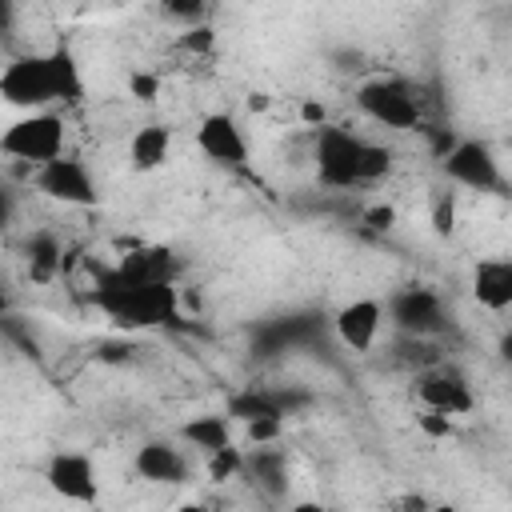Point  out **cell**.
I'll return each instance as SVG.
<instances>
[{
	"label": "cell",
	"mask_w": 512,
	"mask_h": 512,
	"mask_svg": "<svg viewBox=\"0 0 512 512\" xmlns=\"http://www.w3.org/2000/svg\"><path fill=\"white\" fill-rule=\"evenodd\" d=\"M96 308H104L112 316L116 328L124 332H140V328H156V324H172L180 296L176 284H124L116 276V268L96 272V292H92Z\"/></svg>",
	"instance_id": "6da1fadb"
},
{
	"label": "cell",
	"mask_w": 512,
	"mask_h": 512,
	"mask_svg": "<svg viewBox=\"0 0 512 512\" xmlns=\"http://www.w3.org/2000/svg\"><path fill=\"white\" fill-rule=\"evenodd\" d=\"M0 152L12 160H28L32 168H44L64 156V120L56 112H32L0 136Z\"/></svg>",
	"instance_id": "7a4b0ae2"
},
{
	"label": "cell",
	"mask_w": 512,
	"mask_h": 512,
	"mask_svg": "<svg viewBox=\"0 0 512 512\" xmlns=\"http://www.w3.org/2000/svg\"><path fill=\"white\" fill-rule=\"evenodd\" d=\"M356 104L364 116H372L376 124L384 128H396V132H412L420 128V96L396 80V76H380V80H368L360 92H356Z\"/></svg>",
	"instance_id": "3957f363"
},
{
	"label": "cell",
	"mask_w": 512,
	"mask_h": 512,
	"mask_svg": "<svg viewBox=\"0 0 512 512\" xmlns=\"http://www.w3.org/2000/svg\"><path fill=\"white\" fill-rule=\"evenodd\" d=\"M0 96L12 108H48L52 100H60L48 56H20V60H12L4 68V76H0Z\"/></svg>",
	"instance_id": "277c9868"
},
{
	"label": "cell",
	"mask_w": 512,
	"mask_h": 512,
	"mask_svg": "<svg viewBox=\"0 0 512 512\" xmlns=\"http://www.w3.org/2000/svg\"><path fill=\"white\" fill-rule=\"evenodd\" d=\"M360 148L364 140L348 128H320L316 136V172L328 188H352L360 184Z\"/></svg>",
	"instance_id": "5b68a950"
},
{
	"label": "cell",
	"mask_w": 512,
	"mask_h": 512,
	"mask_svg": "<svg viewBox=\"0 0 512 512\" xmlns=\"http://www.w3.org/2000/svg\"><path fill=\"white\" fill-rule=\"evenodd\" d=\"M444 176L464 184V188H476V192H500L504 188V176H500V164L492 156L488 144L480 140H460L444 160H440Z\"/></svg>",
	"instance_id": "8992f818"
},
{
	"label": "cell",
	"mask_w": 512,
	"mask_h": 512,
	"mask_svg": "<svg viewBox=\"0 0 512 512\" xmlns=\"http://www.w3.org/2000/svg\"><path fill=\"white\" fill-rule=\"evenodd\" d=\"M32 180H36V188H40L44 196H52V200H60V204H80V208L96 204V184H92L84 160L60 156V160L36 168Z\"/></svg>",
	"instance_id": "52a82bcc"
},
{
	"label": "cell",
	"mask_w": 512,
	"mask_h": 512,
	"mask_svg": "<svg viewBox=\"0 0 512 512\" xmlns=\"http://www.w3.org/2000/svg\"><path fill=\"white\" fill-rule=\"evenodd\" d=\"M44 480L56 496L72 500V504H96L100 484H96V468L84 452H56L44 468Z\"/></svg>",
	"instance_id": "ba28073f"
},
{
	"label": "cell",
	"mask_w": 512,
	"mask_h": 512,
	"mask_svg": "<svg viewBox=\"0 0 512 512\" xmlns=\"http://www.w3.org/2000/svg\"><path fill=\"white\" fill-rule=\"evenodd\" d=\"M196 144H200V152L208 160H216L224 168H244L248 164V140H244L240 124L232 116H224V112H212V116L200 120Z\"/></svg>",
	"instance_id": "9c48e42d"
},
{
	"label": "cell",
	"mask_w": 512,
	"mask_h": 512,
	"mask_svg": "<svg viewBox=\"0 0 512 512\" xmlns=\"http://www.w3.org/2000/svg\"><path fill=\"white\" fill-rule=\"evenodd\" d=\"M416 396L424 408L444 412V416H468L472 412V388L456 368H436V372H420L416 380Z\"/></svg>",
	"instance_id": "30bf717a"
},
{
	"label": "cell",
	"mask_w": 512,
	"mask_h": 512,
	"mask_svg": "<svg viewBox=\"0 0 512 512\" xmlns=\"http://www.w3.org/2000/svg\"><path fill=\"white\" fill-rule=\"evenodd\" d=\"M116 276L124 284H176L180 276V260L172 256V248L152 244V248H128L116 264Z\"/></svg>",
	"instance_id": "8fae6325"
},
{
	"label": "cell",
	"mask_w": 512,
	"mask_h": 512,
	"mask_svg": "<svg viewBox=\"0 0 512 512\" xmlns=\"http://www.w3.org/2000/svg\"><path fill=\"white\" fill-rule=\"evenodd\" d=\"M388 312H392V320H396V328H400L404 336H428V332H436V328L444 324L440 300H436V292H428V288H408V292H400V296L388 304Z\"/></svg>",
	"instance_id": "7c38bea8"
},
{
	"label": "cell",
	"mask_w": 512,
	"mask_h": 512,
	"mask_svg": "<svg viewBox=\"0 0 512 512\" xmlns=\"http://www.w3.org/2000/svg\"><path fill=\"white\" fill-rule=\"evenodd\" d=\"M380 320H384V308L380 300H352L336 312V336L344 348L352 352H368L376 344V332H380Z\"/></svg>",
	"instance_id": "4fadbf2b"
},
{
	"label": "cell",
	"mask_w": 512,
	"mask_h": 512,
	"mask_svg": "<svg viewBox=\"0 0 512 512\" xmlns=\"http://www.w3.org/2000/svg\"><path fill=\"white\" fill-rule=\"evenodd\" d=\"M472 296L488 312L512 308V260H480L472 268Z\"/></svg>",
	"instance_id": "5bb4252c"
},
{
	"label": "cell",
	"mask_w": 512,
	"mask_h": 512,
	"mask_svg": "<svg viewBox=\"0 0 512 512\" xmlns=\"http://www.w3.org/2000/svg\"><path fill=\"white\" fill-rule=\"evenodd\" d=\"M136 472L144 476V480H152V484H184V476H188V464H184V456L172 448V444H164V440H148L140 452H136Z\"/></svg>",
	"instance_id": "9a60e30c"
},
{
	"label": "cell",
	"mask_w": 512,
	"mask_h": 512,
	"mask_svg": "<svg viewBox=\"0 0 512 512\" xmlns=\"http://www.w3.org/2000/svg\"><path fill=\"white\" fill-rule=\"evenodd\" d=\"M168 152H172V128L164 124H144L132 132L128 140V164L136 172H156L168 164Z\"/></svg>",
	"instance_id": "2e32d148"
},
{
	"label": "cell",
	"mask_w": 512,
	"mask_h": 512,
	"mask_svg": "<svg viewBox=\"0 0 512 512\" xmlns=\"http://www.w3.org/2000/svg\"><path fill=\"white\" fill-rule=\"evenodd\" d=\"M180 436H184L192 448L208 452V456L232 444V428H228V416H216V412H208V416H192V420L180 428Z\"/></svg>",
	"instance_id": "e0dca14e"
},
{
	"label": "cell",
	"mask_w": 512,
	"mask_h": 512,
	"mask_svg": "<svg viewBox=\"0 0 512 512\" xmlns=\"http://www.w3.org/2000/svg\"><path fill=\"white\" fill-rule=\"evenodd\" d=\"M28 260H32V280H40V284H48L56 272H64V248H60V240L52 236V232H36L32 240H28Z\"/></svg>",
	"instance_id": "ac0fdd59"
},
{
	"label": "cell",
	"mask_w": 512,
	"mask_h": 512,
	"mask_svg": "<svg viewBox=\"0 0 512 512\" xmlns=\"http://www.w3.org/2000/svg\"><path fill=\"white\" fill-rule=\"evenodd\" d=\"M48 64H52V76H56V96H60L64 104H80V96H84V80H80L76 56L60 44V48L48 52Z\"/></svg>",
	"instance_id": "d6986e66"
},
{
	"label": "cell",
	"mask_w": 512,
	"mask_h": 512,
	"mask_svg": "<svg viewBox=\"0 0 512 512\" xmlns=\"http://www.w3.org/2000/svg\"><path fill=\"white\" fill-rule=\"evenodd\" d=\"M228 416L252 424V420H264V416H284V408H280V400H272L264 392H244V396H232Z\"/></svg>",
	"instance_id": "ffe728a7"
},
{
	"label": "cell",
	"mask_w": 512,
	"mask_h": 512,
	"mask_svg": "<svg viewBox=\"0 0 512 512\" xmlns=\"http://www.w3.org/2000/svg\"><path fill=\"white\" fill-rule=\"evenodd\" d=\"M248 468H252V476H256L268 492H284V460H280V452L256 448V456L248 460Z\"/></svg>",
	"instance_id": "44dd1931"
},
{
	"label": "cell",
	"mask_w": 512,
	"mask_h": 512,
	"mask_svg": "<svg viewBox=\"0 0 512 512\" xmlns=\"http://www.w3.org/2000/svg\"><path fill=\"white\" fill-rule=\"evenodd\" d=\"M244 468H248V456H244L236 444H228V448H220V452H212V456H208V480H216V484H224V480L240 476Z\"/></svg>",
	"instance_id": "7402d4cb"
},
{
	"label": "cell",
	"mask_w": 512,
	"mask_h": 512,
	"mask_svg": "<svg viewBox=\"0 0 512 512\" xmlns=\"http://www.w3.org/2000/svg\"><path fill=\"white\" fill-rule=\"evenodd\" d=\"M388 172H392V152H388L384 144H368V140H364V148H360V184L380 180V176H388Z\"/></svg>",
	"instance_id": "603a6c76"
},
{
	"label": "cell",
	"mask_w": 512,
	"mask_h": 512,
	"mask_svg": "<svg viewBox=\"0 0 512 512\" xmlns=\"http://www.w3.org/2000/svg\"><path fill=\"white\" fill-rule=\"evenodd\" d=\"M180 48H184V52H192V56H204V52H212V48H216V32H212L208 24L184 28V32H180Z\"/></svg>",
	"instance_id": "cb8c5ba5"
},
{
	"label": "cell",
	"mask_w": 512,
	"mask_h": 512,
	"mask_svg": "<svg viewBox=\"0 0 512 512\" xmlns=\"http://www.w3.org/2000/svg\"><path fill=\"white\" fill-rule=\"evenodd\" d=\"M128 96H136L140 104H152V100L160 96V76H156V72L136 68V72L128 76Z\"/></svg>",
	"instance_id": "d4e9b609"
},
{
	"label": "cell",
	"mask_w": 512,
	"mask_h": 512,
	"mask_svg": "<svg viewBox=\"0 0 512 512\" xmlns=\"http://www.w3.org/2000/svg\"><path fill=\"white\" fill-rule=\"evenodd\" d=\"M416 428L428 436V440H448L452 436V416H444V412H432V408H424L420 416H416Z\"/></svg>",
	"instance_id": "484cf974"
},
{
	"label": "cell",
	"mask_w": 512,
	"mask_h": 512,
	"mask_svg": "<svg viewBox=\"0 0 512 512\" xmlns=\"http://www.w3.org/2000/svg\"><path fill=\"white\" fill-rule=\"evenodd\" d=\"M452 228H456V200L440 196L436 208H432V232L436 236H452Z\"/></svg>",
	"instance_id": "4316f807"
},
{
	"label": "cell",
	"mask_w": 512,
	"mask_h": 512,
	"mask_svg": "<svg viewBox=\"0 0 512 512\" xmlns=\"http://www.w3.org/2000/svg\"><path fill=\"white\" fill-rule=\"evenodd\" d=\"M276 436H280V416H264V420L248 424V440L252 444H272Z\"/></svg>",
	"instance_id": "83f0119b"
},
{
	"label": "cell",
	"mask_w": 512,
	"mask_h": 512,
	"mask_svg": "<svg viewBox=\"0 0 512 512\" xmlns=\"http://www.w3.org/2000/svg\"><path fill=\"white\" fill-rule=\"evenodd\" d=\"M364 224H372L376 232H388V228L396 224V208H392V204H372V208L364 212Z\"/></svg>",
	"instance_id": "f1b7e54d"
},
{
	"label": "cell",
	"mask_w": 512,
	"mask_h": 512,
	"mask_svg": "<svg viewBox=\"0 0 512 512\" xmlns=\"http://www.w3.org/2000/svg\"><path fill=\"white\" fill-rule=\"evenodd\" d=\"M388 512H432V504H428L420 492H400V496L388 504Z\"/></svg>",
	"instance_id": "f546056e"
},
{
	"label": "cell",
	"mask_w": 512,
	"mask_h": 512,
	"mask_svg": "<svg viewBox=\"0 0 512 512\" xmlns=\"http://www.w3.org/2000/svg\"><path fill=\"white\" fill-rule=\"evenodd\" d=\"M168 12L180 16V20H188V28H196L200 16H204V4H168Z\"/></svg>",
	"instance_id": "4dcf8cb0"
},
{
	"label": "cell",
	"mask_w": 512,
	"mask_h": 512,
	"mask_svg": "<svg viewBox=\"0 0 512 512\" xmlns=\"http://www.w3.org/2000/svg\"><path fill=\"white\" fill-rule=\"evenodd\" d=\"M300 120L324 128V104H320V100H304V104H300Z\"/></svg>",
	"instance_id": "1f68e13d"
},
{
	"label": "cell",
	"mask_w": 512,
	"mask_h": 512,
	"mask_svg": "<svg viewBox=\"0 0 512 512\" xmlns=\"http://www.w3.org/2000/svg\"><path fill=\"white\" fill-rule=\"evenodd\" d=\"M268 104H272L268 92H252V96H248V108H252V112H268Z\"/></svg>",
	"instance_id": "d6a6232c"
},
{
	"label": "cell",
	"mask_w": 512,
	"mask_h": 512,
	"mask_svg": "<svg viewBox=\"0 0 512 512\" xmlns=\"http://www.w3.org/2000/svg\"><path fill=\"white\" fill-rule=\"evenodd\" d=\"M288 512H328V508H324L320 500H296V504H292Z\"/></svg>",
	"instance_id": "836d02e7"
},
{
	"label": "cell",
	"mask_w": 512,
	"mask_h": 512,
	"mask_svg": "<svg viewBox=\"0 0 512 512\" xmlns=\"http://www.w3.org/2000/svg\"><path fill=\"white\" fill-rule=\"evenodd\" d=\"M500 360H504V364H512V328L500 336Z\"/></svg>",
	"instance_id": "e575fe53"
},
{
	"label": "cell",
	"mask_w": 512,
	"mask_h": 512,
	"mask_svg": "<svg viewBox=\"0 0 512 512\" xmlns=\"http://www.w3.org/2000/svg\"><path fill=\"white\" fill-rule=\"evenodd\" d=\"M176 512H208V508H204V504H180Z\"/></svg>",
	"instance_id": "d590c367"
},
{
	"label": "cell",
	"mask_w": 512,
	"mask_h": 512,
	"mask_svg": "<svg viewBox=\"0 0 512 512\" xmlns=\"http://www.w3.org/2000/svg\"><path fill=\"white\" fill-rule=\"evenodd\" d=\"M432 512H456L452 504H432Z\"/></svg>",
	"instance_id": "8d00e7d4"
}]
</instances>
